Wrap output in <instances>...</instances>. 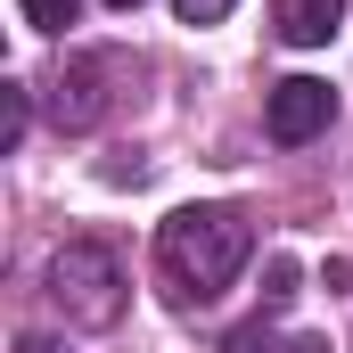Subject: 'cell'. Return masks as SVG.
Here are the masks:
<instances>
[{
  "instance_id": "obj_6",
  "label": "cell",
  "mask_w": 353,
  "mask_h": 353,
  "mask_svg": "<svg viewBox=\"0 0 353 353\" xmlns=\"http://www.w3.org/2000/svg\"><path fill=\"white\" fill-rule=\"evenodd\" d=\"M25 123H33V90H25V83H0V148H17Z\"/></svg>"
},
{
  "instance_id": "obj_2",
  "label": "cell",
  "mask_w": 353,
  "mask_h": 353,
  "mask_svg": "<svg viewBox=\"0 0 353 353\" xmlns=\"http://www.w3.org/2000/svg\"><path fill=\"white\" fill-rule=\"evenodd\" d=\"M50 304L74 321V329H115L123 321V263L99 247V239H66L50 255Z\"/></svg>"
},
{
  "instance_id": "obj_13",
  "label": "cell",
  "mask_w": 353,
  "mask_h": 353,
  "mask_svg": "<svg viewBox=\"0 0 353 353\" xmlns=\"http://www.w3.org/2000/svg\"><path fill=\"white\" fill-rule=\"evenodd\" d=\"M107 8H140V0H107Z\"/></svg>"
},
{
  "instance_id": "obj_4",
  "label": "cell",
  "mask_w": 353,
  "mask_h": 353,
  "mask_svg": "<svg viewBox=\"0 0 353 353\" xmlns=\"http://www.w3.org/2000/svg\"><path fill=\"white\" fill-rule=\"evenodd\" d=\"M107 58H74L66 74H58V90H50V115H58V132H90L99 115H107Z\"/></svg>"
},
{
  "instance_id": "obj_10",
  "label": "cell",
  "mask_w": 353,
  "mask_h": 353,
  "mask_svg": "<svg viewBox=\"0 0 353 353\" xmlns=\"http://www.w3.org/2000/svg\"><path fill=\"white\" fill-rule=\"evenodd\" d=\"M288 296H296V263L279 255V263H271V288H263V304H288Z\"/></svg>"
},
{
  "instance_id": "obj_12",
  "label": "cell",
  "mask_w": 353,
  "mask_h": 353,
  "mask_svg": "<svg viewBox=\"0 0 353 353\" xmlns=\"http://www.w3.org/2000/svg\"><path fill=\"white\" fill-rule=\"evenodd\" d=\"M279 353H329V337H296V345H279Z\"/></svg>"
},
{
  "instance_id": "obj_7",
  "label": "cell",
  "mask_w": 353,
  "mask_h": 353,
  "mask_svg": "<svg viewBox=\"0 0 353 353\" xmlns=\"http://www.w3.org/2000/svg\"><path fill=\"white\" fill-rule=\"evenodd\" d=\"M17 8H25V25H33V33H66L83 0H17Z\"/></svg>"
},
{
  "instance_id": "obj_1",
  "label": "cell",
  "mask_w": 353,
  "mask_h": 353,
  "mask_svg": "<svg viewBox=\"0 0 353 353\" xmlns=\"http://www.w3.org/2000/svg\"><path fill=\"white\" fill-rule=\"evenodd\" d=\"M255 255V230L239 205H181L173 222L157 230V271H165V296L173 304H214L239 263Z\"/></svg>"
},
{
  "instance_id": "obj_3",
  "label": "cell",
  "mask_w": 353,
  "mask_h": 353,
  "mask_svg": "<svg viewBox=\"0 0 353 353\" xmlns=\"http://www.w3.org/2000/svg\"><path fill=\"white\" fill-rule=\"evenodd\" d=\"M329 115H337V90H329V83H312V74H288V83H271L263 123H271V140H279V148H304V140H321V132H329Z\"/></svg>"
},
{
  "instance_id": "obj_11",
  "label": "cell",
  "mask_w": 353,
  "mask_h": 353,
  "mask_svg": "<svg viewBox=\"0 0 353 353\" xmlns=\"http://www.w3.org/2000/svg\"><path fill=\"white\" fill-rule=\"evenodd\" d=\"M17 353H74L66 337H17Z\"/></svg>"
},
{
  "instance_id": "obj_8",
  "label": "cell",
  "mask_w": 353,
  "mask_h": 353,
  "mask_svg": "<svg viewBox=\"0 0 353 353\" xmlns=\"http://www.w3.org/2000/svg\"><path fill=\"white\" fill-rule=\"evenodd\" d=\"M222 353H279V337H271V321H247V329L222 337Z\"/></svg>"
},
{
  "instance_id": "obj_5",
  "label": "cell",
  "mask_w": 353,
  "mask_h": 353,
  "mask_svg": "<svg viewBox=\"0 0 353 353\" xmlns=\"http://www.w3.org/2000/svg\"><path fill=\"white\" fill-rule=\"evenodd\" d=\"M337 25H345V0H271V33L288 50H321Z\"/></svg>"
},
{
  "instance_id": "obj_9",
  "label": "cell",
  "mask_w": 353,
  "mask_h": 353,
  "mask_svg": "<svg viewBox=\"0 0 353 353\" xmlns=\"http://www.w3.org/2000/svg\"><path fill=\"white\" fill-rule=\"evenodd\" d=\"M173 8H181V25H222L239 0H173Z\"/></svg>"
}]
</instances>
